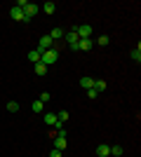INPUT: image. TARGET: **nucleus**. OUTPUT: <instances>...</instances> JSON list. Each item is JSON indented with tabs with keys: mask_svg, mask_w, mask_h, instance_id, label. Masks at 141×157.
<instances>
[{
	"mask_svg": "<svg viewBox=\"0 0 141 157\" xmlns=\"http://www.w3.org/2000/svg\"><path fill=\"white\" fill-rule=\"evenodd\" d=\"M80 87L85 89V92H87V89H92V87H94V78H87V75H85V78H80Z\"/></svg>",
	"mask_w": 141,
	"mask_h": 157,
	"instance_id": "obj_11",
	"label": "nucleus"
},
{
	"mask_svg": "<svg viewBox=\"0 0 141 157\" xmlns=\"http://www.w3.org/2000/svg\"><path fill=\"white\" fill-rule=\"evenodd\" d=\"M10 17H12L14 21H24V10H21V7H10Z\"/></svg>",
	"mask_w": 141,
	"mask_h": 157,
	"instance_id": "obj_7",
	"label": "nucleus"
},
{
	"mask_svg": "<svg viewBox=\"0 0 141 157\" xmlns=\"http://www.w3.org/2000/svg\"><path fill=\"white\" fill-rule=\"evenodd\" d=\"M35 75H40V78H42V75H47V66L38 61V63H35Z\"/></svg>",
	"mask_w": 141,
	"mask_h": 157,
	"instance_id": "obj_15",
	"label": "nucleus"
},
{
	"mask_svg": "<svg viewBox=\"0 0 141 157\" xmlns=\"http://www.w3.org/2000/svg\"><path fill=\"white\" fill-rule=\"evenodd\" d=\"M111 155H113V157H120L122 155V148H120V145H113V148H111Z\"/></svg>",
	"mask_w": 141,
	"mask_h": 157,
	"instance_id": "obj_22",
	"label": "nucleus"
},
{
	"mask_svg": "<svg viewBox=\"0 0 141 157\" xmlns=\"http://www.w3.org/2000/svg\"><path fill=\"white\" fill-rule=\"evenodd\" d=\"M52 45H54V40L49 38V35H42V38H40V45H38V54L47 52V49H52Z\"/></svg>",
	"mask_w": 141,
	"mask_h": 157,
	"instance_id": "obj_4",
	"label": "nucleus"
},
{
	"mask_svg": "<svg viewBox=\"0 0 141 157\" xmlns=\"http://www.w3.org/2000/svg\"><path fill=\"white\" fill-rule=\"evenodd\" d=\"M96 155H99V157H108V155H111V145L101 143L99 148H96Z\"/></svg>",
	"mask_w": 141,
	"mask_h": 157,
	"instance_id": "obj_13",
	"label": "nucleus"
},
{
	"mask_svg": "<svg viewBox=\"0 0 141 157\" xmlns=\"http://www.w3.org/2000/svg\"><path fill=\"white\" fill-rule=\"evenodd\" d=\"M64 38H66L68 47H71V45H75V42H78V33H75V28H73V31H68L66 35H64Z\"/></svg>",
	"mask_w": 141,
	"mask_h": 157,
	"instance_id": "obj_12",
	"label": "nucleus"
},
{
	"mask_svg": "<svg viewBox=\"0 0 141 157\" xmlns=\"http://www.w3.org/2000/svg\"><path fill=\"white\" fill-rule=\"evenodd\" d=\"M7 110H10V113H17V110H19V103H17V101H7Z\"/></svg>",
	"mask_w": 141,
	"mask_h": 157,
	"instance_id": "obj_21",
	"label": "nucleus"
},
{
	"mask_svg": "<svg viewBox=\"0 0 141 157\" xmlns=\"http://www.w3.org/2000/svg\"><path fill=\"white\" fill-rule=\"evenodd\" d=\"M49 98H52V94H49V92H42V94H40V98H38V101H42V103H47V101H49Z\"/></svg>",
	"mask_w": 141,
	"mask_h": 157,
	"instance_id": "obj_23",
	"label": "nucleus"
},
{
	"mask_svg": "<svg viewBox=\"0 0 141 157\" xmlns=\"http://www.w3.org/2000/svg\"><path fill=\"white\" fill-rule=\"evenodd\" d=\"M87 98H99V92H94V89H87Z\"/></svg>",
	"mask_w": 141,
	"mask_h": 157,
	"instance_id": "obj_24",
	"label": "nucleus"
},
{
	"mask_svg": "<svg viewBox=\"0 0 141 157\" xmlns=\"http://www.w3.org/2000/svg\"><path fill=\"white\" fill-rule=\"evenodd\" d=\"M68 117H71V115H68V110H59V113H57V122H61V124H64Z\"/></svg>",
	"mask_w": 141,
	"mask_h": 157,
	"instance_id": "obj_16",
	"label": "nucleus"
},
{
	"mask_svg": "<svg viewBox=\"0 0 141 157\" xmlns=\"http://www.w3.org/2000/svg\"><path fill=\"white\" fill-rule=\"evenodd\" d=\"M66 145H68V141H66V131H64V127H61L59 129V136L54 138V148H57V150H66Z\"/></svg>",
	"mask_w": 141,
	"mask_h": 157,
	"instance_id": "obj_2",
	"label": "nucleus"
},
{
	"mask_svg": "<svg viewBox=\"0 0 141 157\" xmlns=\"http://www.w3.org/2000/svg\"><path fill=\"white\" fill-rule=\"evenodd\" d=\"M132 59L136 63H141V45H136V49H132Z\"/></svg>",
	"mask_w": 141,
	"mask_h": 157,
	"instance_id": "obj_17",
	"label": "nucleus"
},
{
	"mask_svg": "<svg viewBox=\"0 0 141 157\" xmlns=\"http://www.w3.org/2000/svg\"><path fill=\"white\" fill-rule=\"evenodd\" d=\"M75 47H78V52H89L94 47V42H92V38H82V40H78Z\"/></svg>",
	"mask_w": 141,
	"mask_h": 157,
	"instance_id": "obj_5",
	"label": "nucleus"
},
{
	"mask_svg": "<svg viewBox=\"0 0 141 157\" xmlns=\"http://www.w3.org/2000/svg\"><path fill=\"white\" fill-rule=\"evenodd\" d=\"M42 12H45V14H54V12H57V2H52V0L45 2V5H42Z\"/></svg>",
	"mask_w": 141,
	"mask_h": 157,
	"instance_id": "obj_14",
	"label": "nucleus"
},
{
	"mask_svg": "<svg viewBox=\"0 0 141 157\" xmlns=\"http://www.w3.org/2000/svg\"><path fill=\"white\" fill-rule=\"evenodd\" d=\"M47 35H49V38L57 42V40H61L64 35H66V31H64V28H52V33H47Z\"/></svg>",
	"mask_w": 141,
	"mask_h": 157,
	"instance_id": "obj_8",
	"label": "nucleus"
},
{
	"mask_svg": "<svg viewBox=\"0 0 141 157\" xmlns=\"http://www.w3.org/2000/svg\"><path fill=\"white\" fill-rule=\"evenodd\" d=\"M38 12H40V5H35V2H26V5H24V17H26L28 21L33 19Z\"/></svg>",
	"mask_w": 141,
	"mask_h": 157,
	"instance_id": "obj_3",
	"label": "nucleus"
},
{
	"mask_svg": "<svg viewBox=\"0 0 141 157\" xmlns=\"http://www.w3.org/2000/svg\"><path fill=\"white\" fill-rule=\"evenodd\" d=\"M57 59H59V45H57V42L52 45V49H47V52L40 54V63H45V66L57 63Z\"/></svg>",
	"mask_w": 141,
	"mask_h": 157,
	"instance_id": "obj_1",
	"label": "nucleus"
},
{
	"mask_svg": "<svg viewBox=\"0 0 141 157\" xmlns=\"http://www.w3.org/2000/svg\"><path fill=\"white\" fill-rule=\"evenodd\" d=\"M28 61H33V63H38V61H40V54H38V49H31V52H28Z\"/></svg>",
	"mask_w": 141,
	"mask_h": 157,
	"instance_id": "obj_18",
	"label": "nucleus"
},
{
	"mask_svg": "<svg viewBox=\"0 0 141 157\" xmlns=\"http://www.w3.org/2000/svg\"><path fill=\"white\" fill-rule=\"evenodd\" d=\"M49 157H61V150H57V148H54V150L49 152Z\"/></svg>",
	"mask_w": 141,
	"mask_h": 157,
	"instance_id": "obj_25",
	"label": "nucleus"
},
{
	"mask_svg": "<svg viewBox=\"0 0 141 157\" xmlns=\"http://www.w3.org/2000/svg\"><path fill=\"white\" fill-rule=\"evenodd\" d=\"M108 42H111V38H108V35H99V40H96L94 45H99V47H106Z\"/></svg>",
	"mask_w": 141,
	"mask_h": 157,
	"instance_id": "obj_19",
	"label": "nucleus"
},
{
	"mask_svg": "<svg viewBox=\"0 0 141 157\" xmlns=\"http://www.w3.org/2000/svg\"><path fill=\"white\" fill-rule=\"evenodd\" d=\"M106 87H108V82H106V80H94V87H92V89H94V92H106Z\"/></svg>",
	"mask_w": 141,
	"mask_h": 157,
	"instance_id": "obj_10",
	"label": "nucleus"
},
{
	"mask_svg": "<svg viewBox=\"0 0 141 157\" xmlns=\"http://www.w3.org/2000/svg\"><path fill=\"white\" fill-rule=\"evenodd\" d=\"M42 122H45L47 127H54V124H57V113H45Z\"/></svg>",
	"mask_w": 141,
	"mask_h": 157,
	"instance_id": "obj_9",
	"label": "nucleus"
},
{
	"mask_svg": "<svg viewBox=\"0 0 141 157\" xmlns=\"http://www.w3.org/2000/svg\"><path fill=\"white\" fill-rule=\"evenodd\" d=\"M31 110L33 113H42V101H33V103H31Z\"/></svg>",
	"mask_w": 141,
	"mask_h": 157,
	"instance_id": "obj_20",
	"label": "nucleus"
},
{
	"mask_svg": "<svg viewBox=\"0 0 141 157\" xmlns=\"http://www.w3.org/2000/svg\"><path fill=\"white\" fill-rule=\"evenodd\" d=\"M75 33H78V40L89 38L92 35V26H75Z\"/></svg>",
	"mask_w": 141,
	"mask_h": 157,
	"instance_id": "obj_6",
	"label": "nucleus"
}]
</instances>
